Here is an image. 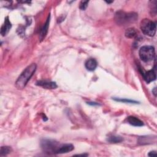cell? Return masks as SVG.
<instances>
[{
    "label": "cell",
    "instance_id": "obj_5",
    "mask_svg": "<svg viewBox=\"0 0 157 157\" xmlns=\"http://www.w3.org/2000/svg\"><path fill=\"white\" fill-rule=\"evenodd\" d=\"M60 145L61 144L53 140L44 139L41 142L43 150L48 153H56Z\"/></svg>",
    "mask_w": 157,
    "mask_h": 157
},
{
    "label": "cell",
    "instance_id": "obj_13",
    "mask_svg": "<svg viewBox=\"0 0 157 157\" xmlns=\"http://www.w3.org/2000/svg\"><path fill=\"white\" fill-rule=\"evenodd\" d=\"M123 140V139L120 136H111L108 137L107 141L110 143H120Z\"/></svg>",
    "mask_w": 157,
    "mask_h": 157
},
{
    "label": "cell",
    "instance_id": "obj_17",
    "mask_svg": "<svg viewBox=\"0 0 157 157\" xmlns=\"http://www.w3.org/2000/svg\"><path fill=\"white\" fill-rule=\"evenodd\" d=\"M114 100L118 101V102H126V103H135L136 104L137 102L130 99H121V98H114Z\"/></svg>",
    "mask_w": 157,
    "mask_h": 157
},
{
    "label": "cell",
    "instance_id": "obj_8",
    "mask_svg": "<svg viewBox=\"0 0 157 157\" xmlns=\"http://www.w3.org/2000/svg\"><path fill=\"white\" fill-rule=\"evenodd\" d=\"M74 149V147L70 144H61L57 151L56 154H62V153H66L69 151H72Z\"/></svg>",
    "mask_w": 157,
    "mask_h": 157
},
{
    "label": "cell",
    "instance_id": "obj_10",
    "mask_svg": "<svg viewBox=\"0 0 157 157\" xmlns=\"http://www.w3.org/2000/svg\"><path fill=\"white\" fill-rule=\"evenodd\" d=\"M143 77L147 83H150L156 79V74L153 70H150L144 74Z\"/></svg>",
    "mask_w": 157,
    "mask_h": 157
},
{
    "label": "cell",
    "instance_id": "obj_19",
    "mask_svg": "<svg viewBox=\"0 0 157 157\" xmlns=\"http://www.w3.org/2000/svg\"><path fill=\"white\" fill-rule=\"evenodd\" d=\"M156 155V151H151L148 153V156H154Z\"/></svg>",
    "mask_w": 157,
    "mask_h": 157
},
{
    "label": "cell",
    "instance_id": "obj_15",
    "mask_svg": "<svg viewBox=\"0 0 157 157\" xmlns=\"http://www.w3.org/2000/svg\"><path fill=\"white\" fill-rule=\"evenodd\" d=\"M151 137H149L148 136L147 137H139V143L140 144H151V142H153V140H151Z\"/></svg>",
    "mask_w": 157,
    "mask_h": 157
},
{
    "label": "cell",
    "instance_id": "obj_7",
    "mask_svg": "<svg viewBox=\"0 0 157 157\" xmlns=\"http://www.w3.org/2000/svg\"><path fill=\"white\" fill-rule=\"evenodd\" d=\"M37 85L42 86L46 89H55L57 87L55 82H49L47 80H40L36 83Z\"/></svg>",
    "mask_w": 157,
    "mask_h": 157
},
{
    "label": "cell",
    "instance_id": "obj_3",
    "mask_svg": "<svg viewBox=\"0 0 157 157\" xmlns=\"http://www.w3.org/2000/svg\"><path fill=\"white\" fill-rule=\"evenodd\" d=\"M140 29L147 36L152 37L156 33V23L149 19H144L140 23Z\"/></svg>",
    "mask_w": 157,
    "mask_h": 157
},
{
    "label": "cell",
    "instance_id": "obj_6",
    "mask_svg": "<svg viewBox=\"0 0 157 157\" xmlns=\"http://www.w3.org/2000/svg\"><path fill=\"white\" fill-rule=\"evenodd\" d=\"M12 27V25L10 21H9V17H6L4 19V24L2 25L1 28V34L2 36H5L9 33V30Z\"/></svg>",
    "mask_w": 157,
    "mask_h": 157
},
{
    "label": "cell",
    "instance_id": "obj_12",
    "mask_svg": "<svg viewBox=\"0 0 157 157\" xmlns=\"http://www.w3.org/2000/svg\"><path fill=\"white\" fill-rule=\"evenodd\" d=\"M50 15H48V18L47 20V21L46 23H45V25H44L43 28H42L41 29V31H40V39H43L45 36H46L47 33V31H48V25H49V23H50Z\"/></svg>",
    "mask_w": 157,
    "mask_h": 157
},
{
    "label": "cell",
    "instance_id": "obj_11",
    "mask_svg": "<svg viewBox=\"0 0 157 157\" xmlns=\"http://www.w3.org/2000/svg\"><path fill=\"white\" fill-rule=\"evenodd\" d=\"M85 66L87 70L90 71H94L97 67V62L94 59L90 58L86 61Z\"/></svg>",
    "mask_w": 157,
    "mask_h": 157
},
{
    "label": "cell",
    "instance_id": "obj_2",
    "mask_svg": "<svg viewBox=\"0 0 157 157\" xmlns=\"http://www.w3.org/2000/svg\"><path fill=\"white\" fill-rule=\"evenodd\" d=\"M138 18V15L134 12H125L124 11L117 12L115 15V20L118 25H129L134 23Z\"/></svg>",
    "mask_w": 157,
    "mask_h": 157
},
{
    "label": "cell",
    "instance_id": "obj_9",
    "mask_svg": "<svg viewBox=\"0 0 157 157\" xmlns=\"http://www.w3.org/2000/svg\"><path fill=\"white\" fill-rule=\"evenodd\" d=\"M126 120L129 124L134 126H142L144 125L143 122L134 116H129L127 117Z\"/></svg>",
    "mask_w": 157,
    "mask_h": 157
},
{
    "label": "cell",
    "instance_id": "obj_20",
    "mask_svg": "<svg viewBox=\"0 0 157 157\" xmlns=\"http://www.w3.org/2000/svg\"><path fill=\"white\" fill-rule=\"evenodd\" d=\"M156 88H154V89L152 90V92L153 93V94H154V95H155V96H156Z\"/></svg>",
    "mask_w": 157,
    "mask_h": 157
},
{
    "label": "cell",
    "instance_id": "obj_4",
    "mask_svg": "<svg viewBox=\"0 0 157 157\" xmlns=\"http://www.w3.org/2000/svg\"><path fill=\"white\" fill-rule=\"evenodd\" d=\"M139 55L143 61L149 62L153 60L155 56V48L150 45L143 46L140 48Z\"/></svg>",
    "mask_w": 157,
    "mask_h": 157
},
{
    "label": "cell",
    "instance_id": "obj_1",
    "mask_svg": "<svg viewBox=\"0 0 157 157\" xmlns=\"http://www.w3.org/2000/svg\"><path fill=\"white\" fill-rule=\"evenodd\" d=\"M36 70V64L33 63L26 67L15 82V86L18 90L23 89L30 80Z\"/></svg>",
    "mask_w": 157,
    "mask_h": 157
},
{
    "label": "cell",
    "instance_id": "obj_18",
    "mask_svg": "<svg viewBox=\"0 0 157 157\" xmlns=\"http://www.w3.org/2000/svg\"><path fill=\"white\" fill-rule=\"evenodd\" d=\"M89 1H81L80 3V6H79V8L82 10H84L86 9L87 6H88V4Z\"/></svg>",
    "mask_w": 157,
    "mask_h": 157
},
{
    "label": "cell",
    "instance_id": "obj_16",
    "mask_svg": "<svg viewBox=\"0 0 157 157\" xmlns=\"http://www.w3.org/2000/svg\"><path fill=\"white\" fill-rule=\"evenodd\" d=\"M11 151H12V149H11V148L10 147H7V146L1 147V151H0V155L1 156H2L7 155L9 153H10Z\"/></svg>",
    "mask_w": 157,
    "mask_h": 157
},
{
    "label": "cell",
    "instance_id": "obj_14",
    "mask_svg": "<svg viewBox=\"0 0 157 157\" xmlns=\"http://www.w3.org/2000/svg\"><path fill=\"white\" fill-rule=\"evenodd\" d=\"M125 36L128 38H132L136 35V31L134 28H128L125 31Z\"/></svg>",
    "mask_w": 157,
    "mask_h": 157
}]
</instances>
